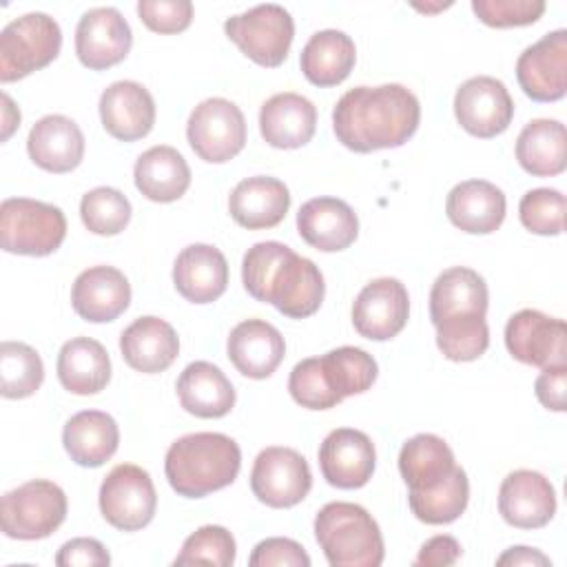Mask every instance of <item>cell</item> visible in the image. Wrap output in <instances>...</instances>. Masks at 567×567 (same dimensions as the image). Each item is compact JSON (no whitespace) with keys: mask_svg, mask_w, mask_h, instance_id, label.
Segmentation results:
<instances>
[{"mask_svg":"<svg viewBox=\"0 0 567 567\" xmlns=\"http://www.w3.org/2000/svg\"><path fill=\"white\" fill-rule=\"evenodd\" d=\"M421 104L403 84L354 86L332 111L337 140L354 153H372L405 144L419 128Z\"/></svg>","mask_w":567,"mask_h":567,"instance_id":"obj_1","label":"cell"},{"mask_svg":"<svg viewBox=\"0 0 567 567\" xmlns=\"http://www.w3.org/2000/svg\"><path fill=\"white\" fill-rule=\"evenodd\" d=\"M241 281L252 299L272 303L290 319L315 315L326 292L319 266L281 241H259L248 248Z\"/></svg>","mask_w":567,"mask_h":567,"instance_id":"obj_2","label":"cell"},{"mask_svg":"<svg viewBox=\"0 0 567 567\" xmlns=\"http://www.w3.org/2000/svg\"><path fill=\"white\" fill-rule=\"evenodd\" d=\"M241 467V450L221 432H195L177 439L164 458L171 487L184 498H202L228 487Z\"/></svg>","mask_w":567,"mask_h":567,"instance_id":"obj_3","label":"cell"},{"mask_svg":"<svg viewBox=\"0 0 567 567\" xmlns=\"http://www.w3.org/2000/svg\"><path fill=\"white\" fill-rule=\"evenodd\" d=\"M315 538L332 567H379L385 556L377 520L357 503L323 505L315 516Z\"/></svg>","mask_w":567,"mask_h":567,"instance_id":"obj_4","label":"cell"},{"mask_svg":"<svg viewBox=\"0 0 567 567\" xmlns=\"http://www.w3.org/2000/svg\"><path fill=\"white\" fill-rule=\"evenodd\" d=\"M66 237L64 213L47 202L9 197L0 204V246L13 255L44 257Z\"/></svg>","mask_w":567,"mask_h":567,"instance_id":"obj_5","label":"cell"},{"mask_svg":"<svg viewBox=\"0 0 567 567\" xmlns=\"http://www.w3.org/2000/svg\"><path fill=\"white\" fill-rule=\"evenodd\" d=\"M66 494L47 478H33L7 492L0 501V525L16 540L51 536L66 518Z\"/></svg>","mask_w":567,"mask_h":567,"instance_id":"obj_6","label":"cell"},{"mask_svg":"<svg viewBox=\"0 0 567 567\" xmlns=\"http://www.w3.org/2000/svg\"><path fill=\"white\" fill-rule=\"evenodd\" d=\"M62 47L60 24L40 11L11 20L0 33V82L9 84L51 64Z\"/></svg>","mask_w":567,"mask_h":567,"instance_id":"obj_7","label":"cell"},{"mask_svg":"<svg viewBox=\"0 0 567 567\" xmlns=\"http://www.w3.org/2000/svg\"><path fill=\"white\" fill-rule=\"evenodd\" d=\"M226 35L259 66L275 69L288 58L295 22L281 4H257L224 22Z\"/></svg>","mask_w":567,"mask_h":567,"instance_id":"obj_8","label":"cell"},{"mask_svg":"<svg viewBox=\"0 0 567 567\" xmlns=\"http://www.w3.org/2000/svg\"><path fill=\"white\" fill-rule=\"evenodd\" d=\"M157 509V492L146 470L133 463L115 465L100 485V512L120 532L146 527Z\"/></svg>","mask_w":567,"mask_h":567,"instance_id":"obj_9","label":"cell"},{"mask_svg":"<svg viewBox=\"0 0 567 567\" xmlns=\"http://www.w3.org/2000/svg\"><path fill=\"white\" fill-rule=\"evenodd\" d=\"M186 137L199 159L224 164L241 153L246 144L244 113L226 97H208L193 109Z\"/></svg>","mask_w":567,"mask_h":567,"instance_id":"obj_10","label":"cell"},{"mask_svg":"<svg viewBox=\"0 0 567 567\" xmlns=\"http://www.w3.org/2000/svg\"><path fill=\"white\" fill-rule=\"evenodd\" d=\"M312 487L308 461L292 447H266L250 472V489L268 507L284 509L301 503Z\"/></svg>","mask_w":567,"mask_h":567,"instance_id":"obj_11","label":"cell"},{"mask_svg":"<svg viewBox=\"0 0 567 567\" xmlns=\"http://www.w3.org/2000/svg\"><path fill=\"white\" fill-rule=\"evenodd\" d=\"M507 352L527 365H567V328L563 319L540 310H518L505 326Z\"/></svg>","mask_w":567,"mask_h":567,"instance_id":"obj_12","label":"cell"},{"mask_svg":"<svg viewBox=\"0 0 567 567\" xmlns=\"http://www.w3.org/2000/svg\"><path fill=\"white\" fill-rule=\"evenodd\" d=\"M454 115L470 135L489 140L509 126L514 117V100L501 80L476 75L456 89Z\"/></svg>","mask_w":567,"mask_h":567,"instance_id":"obj_13","label":"cell"},{"mask_svg":"<svg viewBox=\"0 0 567 567\" xmlns=\"http://www.w3.org/2000/svg\"><path fill=\"white\" fill-rule=\"evenodd\" d=\"M410 317V297L405 286L394 277L372 279L361 288L352 303L354 330L370 341L396 337Z\"/></svg>","mask_w":567,"mask_h":567,"instance_id":"obj_14","label":"cell"},{"mask_svg":"<svg viewBox=\"0 0 567 567\" xmlns=\"http://www.w3.org/2000/svg\"><path fill=\"white\" fill-rule=\"evenodd\" d=\"M516 80L534 102H556L567 93V31L556 29L516 60Z\"/></svg>","mask_w":567,"mask_h":567,"instance_id":"obj_15","label":"cell"},{"mask_svg":"<svg viewBox=\"0 0 567 567\" xmlns=\"http://www.w3.org/2000/svg\"><path fill=\"white\" fill-rule=\"evenodd\" d=\"M131 44V27L115 7L89 9L75 27L78 60L91 71L120 64L128 55Z\"/></svg>","mask_w":567,"mask_h":567,"instance_id":"obj_16","label":"cell"},{"mask_svg":"<svg viewBox=\"0 0 567 567\" xmlns=\"http://www.w3.org/2000/svg\"><path fill=\"white\" fill-rule=\"evenodd\" d=\"M377 452L370 436L354 427L332 430L319 447L323 478L339 489L363 487L374 472Z\"/></svg>","mask_w":567,"mask_h":567,"instance_id":"obj_17","label":"cell"},{"mask_svg":"<svg viewBox=\"0 0 567 567\" xmlns=\"http://www.w3.org/2000/svg\"><path fill=\"white\" fill-rule=\"evenodd\" d=\"M498 512L518 529L545 527L556 514V492L549 478L534 470L507 474L498 489Z\"/></svg>","mask_w":567,"mask_h":567,"instance_id":"obj_18","label":"cell"},{"mask_svg":"<svg viewBox=\"0 0 567 567\" xmlns=\"http://www.w3.org/2000/svg\"><path fill=\"white\" fill-rule=\"evenodd\" d=\"M100 120L104 131L120 142L142 140L155 124L153 95L140 82H113L100 97Z\"/></svg>","mask_w":567,"mask_h":567,"instance_id":"obj_19","label":"cell"},{"mask_svg":"<svg viewBox=\"0 0 567 567\" xmlns=\"http://www.w3.org/2000/svg\"><path fill=\"white\" fill-rule=\"evenodd\" d=\"M131 303V284L113 266H91L82 270L71 288L73 310L91 323L117 319Z\"/></svg>","mask_w":567,"mask_h":567,"instance_id":"obj_20","label":"cell"},{"mask_svg":"<svg viewBox=\"0 0 567 567\" xmlns=\"http://www.w3.org/2000/svg\"><path fill=\"white\" fill-rule=\"evenodd\" d=\"M297 230L308 246L321 252H339L354 244L359 219L343 199L315 197L301 204L297 213Z\"/></svg>","mask_w":567,"mask_h":567,"instance_id":"obj_21","label":"cell"},{"mask_svg":"<svg viewBox=\"0 0 567 567\" xmlns=\"http://www.w3.org/2000/svg\"><path fill=\"white\" fill-rule=\"evenodd\" d=\"M175 290L190 303H213L228 288V264L219 248L190 244L182 248L173 266Z\"/></svg>","mask_w":567,"mask_h":567,"instance_id":"obj_22","label":"cell"},{"mask_svg":"<svg viewBox=\"0 0 567 567\" xmlns=\"http://www.w3.org/2000/svg\"><path fill=\"white\" fill-rule=\"evenodd\" d=\"M228 359L248 379L270 377L286 354L281 332L264 319H246L228 334Z\"/></svg>","mask_w":567,"mask_h":567,"instance_id":"obj_23","label":"cell"},{"mask_svg":"<svg viewBox=\"0 0 567 567\" xmlns=\"http://www.w3.org/2000/svg\"><path fill=\"white\" fill-rule=\"evenodd\" d=\"M505 193L485 179H465L456 184L447 199V219L470 235H489L505 219Z\"/></svg>","mask_w":567,"mask_h":567,"instance_id":"obj_24","label":"cell"},{"mask_svg":"<svg viewBox=\"0 0 567 567\" xmlns=\"http://www.w3.org/2000/svg\"><path fill=\"white\" fill-rule=\"evenodd\" d=\"M27 151L35 166L49 173H69L84 157V135L66 115L40 117L27 137Z\"/></svg>","mask_w":567,"mask_h":567,"instance_id":"obj_25","label":"cell"},{"mask_svg":"<svg viewBox=\"0 0 567 567\" xmlns=\"http://www.w3.org/2000/svg\"><path fill=\"white\" fill-rule=\"evenodd\" d=\"M288 208V186L281 179L268 175L241 179L228 197L230 217L248 230H261L281 224Z\"/></svg>","mask_w":567,"mask_h":567,"instance_id":"obj_26","label":"cell"},{"mask_svg":"<svg viewBox=\"0 0 567 567\" xmlns=\"http://www.w3.org/2000/svg\"><path fill=\"white\" fill-rule=\"evenodd\" d=\"M317 128L315 104L299 93H277L261 104L259 131L272 148H299Z\"/></svg>","mask_w":567,"mask_h":567,"instance_id":"obj_27","label":"cell"},{"mask_svg":"<svg viewBox=\"0 0 567 567\" xmlns=\"http://www.w3.org/2000/svg\"><path fill=\"white\" fill-rule=\"evenodd\" d=\"M120 350L128 368L157 374L173 365L179 354V339L173 326L159 317H140L120 337Z\"/></svg>","mask_w":567,"mask_h":567,"instance_id":"obj_28","label":"cell"},{"mask_svg":"<svg viewBox=\"0 0 567 567\" xmlns=\"http://www.w3.org/2000/svg\"><path fill=\"white\" fill-rule=\"evenodd\" d=\"M175 390L182 408L199 419H221L235 405L233 383L208 361L188 363L182 370Z\"/></svg>","mask_w":567,"mask_h":567,"instance_id":"obj_29","label":"cell"},{"mask_svg":"<svg viewBox=\"0 0 567 567\" xmlns=\"http://www.w3.org/2000/svg\"><path fill=\"white\" fill-rule=\"evenodd\" d=\"M62 443L73 463L100 467L117 452L120 427L115 419L102 410H82L66 421Z\"/></svg>","mask_w":567,"mask_h":567,"instance_id":"obj_30","label":"cell"},{"mask_svg":"<svg viewBox=\"0 0 567 567\" xmlns=\"http://www.w3.org/2000/svg\"><path fill=\"white\" fill-rule=\"evenodd\" d=\"M58 379L71 394H97L111 381V359L106 348L91 337L69 339L58 352Z\"/></svg>","mask_w":567,"mask_h":567,"instance_id":"obj_31","label":"cell"},{"mask_svg":"<svg viewBox=\"0 0 567 567\" xmlns=\"http://www.w3.org/2000/svg\"><path fill=\"white\" fill-rule=\"evenodd\" d=\"M133 177L137 190L159 204L179 199L190 186V168L184 155L166 144L144 151L135 162Z\"/></svg>","mask_w":567,"mask_h":567,"instance_id":"obj_32","label":"cell"},{"mask_svg":"<svg viewBox=\"0 0 567 567\" xmlns=\"http://www.w3.org/2000/svg\"><path fill=\"white\" fill-rule=\"evenodd\" d=\"M357 62V49L348 33L337 29H323L310 35L301 49L299 66L306 80L315 86L341 84Z\"/></svg>","mask_w":567,"mask_h":567,"instance_id":"obj_33","label":"cell"},{"mask_svg":"<svg viewBox=\"0 0 567 567\" xmlns=\"http://www.w3.org/2000/svg\"><path fill=\"white\" fill-rule=\"evenodd\" d=\"M487 284L485 279L465 266L443 270L430 290V319L439 323L447 317L458 315H483L487 312Z\"/></svg>","mask_w":567,"mask_h":567,"instance_id":"obj_34","label":"cell"},{"mask_svg":"<svg viewBox=\"0 0 567 567\" xmlns=\"http://www.w3.org/2000/svg\"><path fill=\"white\" fill-rule=\"evenodd\" d=\"M516 159L534 177L560 175L567 166V131L558 120L540 117L525 124L516 140Z\"/></svg>","mask_w":567,"mask_h":567,"instance_id":"obj_35","label":"cell"},{"mask_svg":"<svg viewBox=\"0 0 567 567\" xmlns=\"http://www.w3.org/2000/svg\"><path fill=\"white\" fill-rule=\"evenodd\" d=\"M454 467V452L436 434H416L399 452V472L410 492H425L441 485Z\"/></svg>","mask_w":567,"mask_h":567,"instance_id":"obj_36","label":"cell"},{"mask_svg":"<svg viewBox=\"0 0 567 567\" xmlns=\"http://www.w3.org/2000/svg\"><path fill=\"white\" fill-rule=\"evenodd\" d=\"M467 501H470V481L465 470L458 465L441 485L425 492L408 494L412 514L427 525L454 523L465 512Z\"/></svg>","mask_w":567,"mask_h":567,"instance_id":"obj_37","label":"cell"},{"mask_svg":"<svg viewBox=\"0 0 567 567\" xmlns=\"http://www.w3.org/2000/svg\"><path fill=\"white\" fill-rule=\"evenodd\" d=\"M330 388L341 396L361 394L377 381L379 368L372 354L354 346H341L319 357Z\"/></svg>","mask_w":567,"mask_h":567,"instance_id":"obj_38","label":"cell"},{"mask_svg":"<svg viewBox=\"0 0 567 567\" xmlns=\"http://www.w3.org/2000/svg\"><path fill=\"white\" fill-rule=\"evenodd\" d=\"M44 381L40 354L22 341H2L0 346V394L4 399H27Z\"/></svg>","mask_w":567,"mask_h":567,"instance_id":"obj_39","label":"cell"},{"mask_svg":"<svg viewBox=\"0 0 567 567\" xmlns=\"http://www.w3.org/2000/svg\"><path fill=\"white\" fill-rule=\"evenodd\" d=\"M436 328V346L450 361H474L489 346V328L483 315L447 317Z\"/></svg>","mask_w":567,"mask_h":567,"instance_id":"obj_40","label":"cell"},{"mask_svg":"<svg viewBox=\"0 0 567 567\" xmlns=\"http://www.w3.org/2000/svg\"><path fill=\"white\" fill-rule=\"evenodd\" d=\"M131 202L126 195L111 186H97L89 190L80 202V217L82 224L93 235H117L131 221Z\"/></svg>","mask_w":567,"mask_h":567,"instance_id":"obj_41","label":"cell"},{"mask_svg":"<svg viewBox=\"0 0 567 567\" xmlns=\"http://www.w3.org/2000/svg\"><path fill=\"white\" fill-rule=\"evenodd\" d=\"M235 538L226 527L204 525L184 540L173 565L230 567L235 563Z\"/></svg>","mask_w":567,"mask_h":567,"instance_id":"obj_42","label":"cell"},{"mask_svg":"<svg viewBox=\"0 0 567 567\" xmlns=\"http://www.w3.org/2000/svg\"><path fill=\"white\" fill-rule=\"evenodd\" d=\"M520 224L534 235H560L565 230V195L556 188H534L520 197Z\"/></svg>","mask_w":567,"mask_h":567,"instance_id":"obj_43","label":"cell"},{"mask_svg":"<svg viewBox=\"0 0 567 567\" xmlns=\"http://www.w3.org/2000/svg\"><path fill=\"white\" fill-rule=\"evenodd\" d=\"M290 396L308 410H330L343 399L330 388L319 357H308L299 361L288 377Z\"/></svg>","mask_w":567,"mask_h":567,"instance_id":"obj_44","label":"cell"},{"mask_svg":"<svg viewBox=\"0 0 567 567\" xmlns=\"http://www.w3.org/2000/svg\"><path fill=\"white\" fill-rule=\"evenodd\" d=\"M472 11L476 18L494 29L527 27L534 24L543 11V0H472Z\"/></svg>","mask_w":567,"mask_h":567,"instance_id":"obj_45","label":"cell"},{"mask_svg":"<svg viewBox=\"0 0 567 567\" xmlns=\"http://www.w3.org/2000/svg\"><path fill=\"white\" fill-rule=\"evenodd\" d=\"M137 16L155 33H179L190 27L193 2L190 0H140Z\"/></svg>","mask_w":567,"mask_h":567,"instance_id":"obj_46","label":"cell"},{"mask_svg":"<svg viewBox=\"0 0 567 567\" xmlns=\"http://www.w3.org/2000/svg\"><path fill=\"white\" fill-rule=\"evenodd\" d=\"M250 567H310V556L292 538H266L255 545Z\"/></svg>","mask_w":567,"mask_h":567,"instance_id":"obj_47","label":"cell"},{"mask_svg":"<svg viewBox=\"0 0 567 567\" xmlns=\"http://www.w3.org/2000/svg\"><path fill=\"white\" fill-rule=\"evenodd\" d=\"M111 563L106 547L95 538H71L55 554L58 567H104Z\"/></svg>","mask_w":567,"mask_h":567,"instance_id":"obj_48","label":"cell"},{"mask_svg":"<svg viewBox=\"0 0 567 567\" xmlns=\"http://www.w3.org/2000/svg\"><path fill=\"white\" fill-rule=\"evenodd\" d=\"M565 390H567V365L543 368V372L536 377L534 392H536V399L547 410H554V412L567 410Z\"/></svg>","mask_w":567,"mask_h":567,"instance_id":"obj_49","label":"cell"},{"mask_svg":"<svg viewBox=\"0 0 567 567\" xmlns=\"http://www.w3.org/2000/svg\"><path fill=\"white\" fill-rule=\"evenodd\" d=\"M461 558V545L454 536L441 534V536H432L430 540H425L419 549V556L414 560V565L419 567H445V565H454Z\"/></svg>","mask_w":567,"mask_h":567,"instance_id":"obj_50","label":"cell"},{"mask_svg":"<svg viewBox=\"0 0 567 567\" xmlns=\"http://www.w3.org/2000/svg\"><path fill=\"white\" fill-rule=\"evenodd\" d=\"M496 565H501V567L503 565H512V567H520V565H525V567H547V565H551V560L543 551H538L534 547L516 545V547H509L507 551H503L496 558Z\"/></svg>","mask_w":567,"mask_h":567,"instance_id":"obj_51","label":"cell"},{"mask_svg":"<svg viewBox=\"0 0 567 567\" xmlns=\"http://www.w3.org/2000/svg\"><path fill=\"white\" fill-rule=\"evenodd\" d=\"M2 140H7L16 126H20V111L18 106H13L11 97L7 93H2Z\"/></svg>","mask_w":567,"mask_h":567,"instance_id":"obj_52","label":"cell"}]
</instances>
